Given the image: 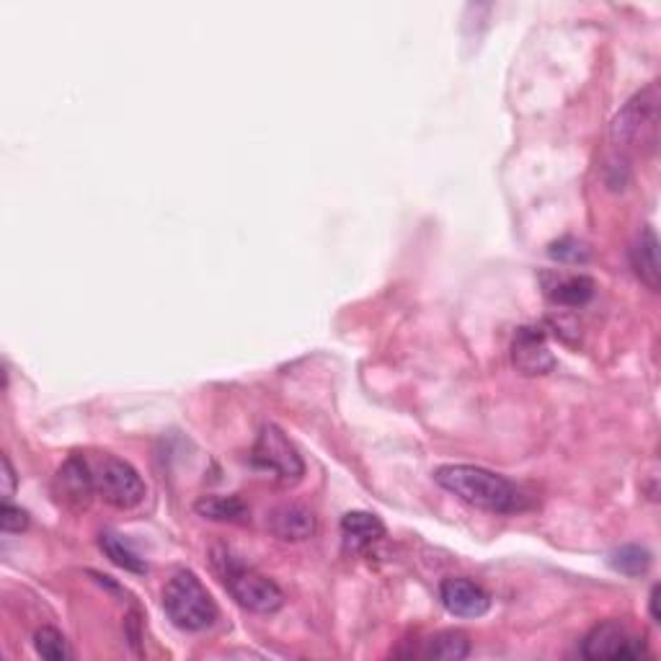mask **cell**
<instances>
[{
  "mask_svg": "<svg viewBox=\"0 0 661 661\" xmlns=\"http://www.w3.org/2000/svg\"><path fill=\"white\" fill-rule=\"evenodd\" d=\"M434 481L468 507L488 515H519L530 507L523 488L481 465H442Z\"/></svg>",
  "mask_w": 661,
  "mask_h": 661,
  "instance_id": "6da1fadb",
  "label": "cell"
},
{
  "mask_svg": "<svg viewBox=\"0 0 661 661\" xmlns=\"http://www.w3.org/2000/svg\"><path fill=\"white\" fill-rule=\"evenodd\" d=\"M163 610L171 623L182 631H205L217 620V605L197 574L178 571L163 589Z\"/></svg>",
  "mask_w": 661,
  "mask_h": 661,
  "instance_id": "7a4b0ae2",
  "label": "cell"
},
{
  "mask_svg": "<svg viewBox=\"0 0 661 661\" xmlns=\"http://www.w3.org/2000/svg\"><path fill=\"white\" fill-rule=\"evenodd\" d=\"M659 85L651 83L636 93L628 104L620 109L610 124V137L618 147H641V151H654L659 135Z\"/></svg>",
  "mask_w": 661,
  "mask_h": 661,
  "instance_id": "3957f363",
  "label": "cell"
},
{
  "mask_svg": "<svg viewBox=\"0 0 661 661\" xmlns=\"http://www.w3.org/2000/svg\"><path fill=\"white\" fill-rule=\"evenodd\" d=\"M96 496L116 509H135L145 502V484L127 461L116 455L89 457Z\"/></svg>",
  "mask_w": 661,
  "mask_h": 661,
  "instance_id": "277c9868",
  "label": "cell"
},
{
  "mask_svg": "<svg viewBox=\"0 0 661 661\" xmlns=\"http://www.w3.org/2000/svg\"><path fill=\"white\" fill-rule=\"evenodd\" d=\"M215 564L220 566L225 585H228L230 595L236 597L240 608L269 616V612H277L285 605L282 589H279L275 581L251 569H244V566L233 561L228 554H225V558H215Z\"/></svg>",
  "mask_w": 661,
  "mask_h": 661,
  "instance_id": "5b68a950",
  "label": "cell"
},
{
  "mask_svg": "<svg viewBox=\"0 0 661 661\" xmlns=\"http://www.w3.org/2000/svg\"><path fill=\"white\" fill-rule=\"evenodd\" d=\"M251 463L256 468L271 473L282 484H298L306 473V463L292 445L290 437L279 430L277 424H264L259 437H256Z\"/></svg>",
  "mask_w": 661,
  "mask_h": 661,
  "instance_id": "8992f818",
  "label": "cell"
},
{
  "mask_svg": "<svg viewBox=\"0 0 661 661\" xmlns=\"http://www.w3.org/2000/svg\"><path fill=\"white\" fill-rule=\"evenodd\" d=\"M647 654V641L643 636H636L631 628L620 620H608V623L595 626L581 643V657L589 661H628L641 659Z\"/></svg>",
  "mask_w": 661,
  "mask_h": 661,
  "instance_id": "52a82bcc",
  "label": "cell"
},
{
  "mask_svg": "<svg viewBox=\"0 0 661 661\" xmlns=\"http://www.w3.org/2000/svg\"><path fill=\"white\" fill-rule=\"evenodd\" d=\"M512 364L527 378L548 375L556 368V357L550 352L543 329H535V326L517 329L515 341H512Z\"/></svg>",
  "mask_w": 661,
  "mask_h": 661,
  "instance_id": "ba28073f",
  "label": "cell"
},
{
  "mask_svg": "<svg viewBox=\"0 0 661 661\" xmlns=\"http://www.w3.org/2000/svg\"><path fill=\"white\" fill-rule=\"evenodd\" d=\"M54 494H58V499L65 504V507H73V509L89 507L93 496H96L89 457L83 455L68 457V463L62 465L58 476H54Z\"/></svg>",
  "mask_w": 661,
  "mask_h": 661,
  "instance_id": "9c48e42d",
  "label": "cell"
},
{
  "mask_svg": "<svg viewBox=\"0 0 661 661\" xmlns=\"http://www.w3.org/2000/svg\"><path fill=\"white\" fill-rule=\"evenodd\" d=\"M440 600L447 612H453L457 618H481L492 610V597L476 581L463 577H450L442 581Z\"/></svg>",
  "mask_w": 661,
  "mask_h": 661,
  "instance_id": "30bf717a",
  "label": "cell"
},
{
  "mask_svg": "<svg viewBox=\"0 0 661 661\" xmlns=\"http://www.w3.org/2000/svg\"><path fill=\"white\" fill-rule=\"evenodd\" d=\"M543 292L554 306L581 308L595 298V279L587 275H564V271H546L540 277Z\"/></svg>",
  "mask_w": 661,
  "mask_h": 661,
  "instance_id": "8fae6325",
  "label": "cell"
},
{
  "mask_svg": "<svg viewBox=\"0 0 661 661\" xmlns=\"http://www.w3.org/2000/svg\"><path fill=\"white\" fill-rule=\"evenodd\" d=\"M267 527L275 538L285 543H302L313 538L316 533V517L313 512L302 507V504H279L269 512Z\"/></svg>",
  "mask_w": 661,
  "mask_h": 661,
  "instance_id": "7c38bea8",
  "label": "cell"
},
{
  "mask_svg": "<svg viewBox=\"0 0 661 661\" xmlns=\"http://www.w3.org/2000/svg\"><path fill=\"white\" fill-rule=\"evenodd\" d=\"M631 267L636 277L641 279L649 290L661 287V264H659V238L654 228H643L631 246Z\"/></svg>",
  "mask_w": 661,
  "mask_h": 661,
  "instance_id": "4fadbf2b",
  "label": "cell"
},
{
  "mask_svg": "<svg viewBox=\"0 0 661 661\" xmlns=\"http://www.w3.org/2000/svg\"><path fill=\"white\" fill-rule=\"evenodd\" d=\"M341 535H344V546L354 554L370 548L372 543H378L385 535V525L380 523V517L370 515V512H349L341 519Z\"/></svg>",
  "mask_w": 661,
  "mask_h": 661,
  "instance_id": "5bb4252c",
  "label": "cell"
},
{
  "mask_svg": "<svg viewBox=\"0 0 661 661\" xmlns=\"http://www.w3.org/2000/svg\"><path fill=\"white\" fill-rule=\"evenodd\" d=\"M194 509L213 523H244L248 517V507L238 496H202Z\"/></svg>",
  "mask_w": 661,
  "mask_h": 661,
  "instance_id": "9a60e30c",
  "label": "cell"
},
{
  "mask_svg": "<svg viewBox=\"0 0 661 661\" xmlns=\"http://www.w3.org/2000/svg\"><path fill=\"white\" fill-rule=\"evenodd\" d=\"M426 659L437 661H463L471 657V641L463 631H442L426 641Z\"/></svg>",
  "mask_w": 661,
  "mask_h": 661,
  "instance_id": "2e32d148",
  "label": "cell"
},
{
  "mask_svg": "<svg viewBox=\"0 0 661 661\" xmlns=\"http://www.w3.org/2000/svg\"><path fill=\"white\" fill-rule=\"evenodd\" d=\"M101 550H104V554L112 558V561L124 571H132V574H145L147 571L145 558H140L135 550H132L127 543L120 538V535H114V533L101 535Z\"/></svg>",
  "mask_w": 661,
  "mask_h": 661,
  "instance_id": "e0dca14e",
  "label": "cell"
},
{
  "mask_svg": "<svg viewBox=\"0 0 661 661\" xmlns=\"http://www.w3.org/2000/svg\"><path fill=\"white\" fill-rule=\"evenodd\" d=\"M610 566L626 577H643L651 566V554L641 546H623L610 554Z\"/></svg>",
  "mask_w": 661,
  "mask_h": 661,
  "instance_id": "ac0fdd59",
  "label": "cell"
},
{
  "mask_svg": "<svg viewBox=\"0 0 661 661\" xmlns=\"http://www.w3.org/2000/svg\"><path fill=\"white\" fill-rule=\"evenodd\" d=\"M34 649L37 654L42 659H50V661H65L70 659V647L65 641V636H62L58 628H39L34 633Z\"/></svg>",
  "mask_w": 661,
  "mask_h": 661,
  "instance_id": "d6986e66",
  "label": "cell"
},
{
  "mask_svg": "<svg viewBox=\"0 0 661 661\" xmlns=\"http://www.w3.org/2000/svg\"><path fill=\"white\" fill-rule=\"evenodd\" d=\"M548 254L554 256L556 261H564V264H585L589 259V248L581 244V240L566 236L561 240H556V244H550Z\"/></svg>",
  "mask_w": 661,
  "mask_h": 661,
  "instance_id": "ffe728a7",
  "label": "cell"
},
{
  "mask_svg": "<svg viewBox=\"0 0 661 661\" xmlns=\"http://www.w3.org/2000/svg\"><path fill=\"white\" fill-rule=\"evenodd\" d=\"M0 527H3V533H23L29 527V515L21 507H13L11 502H3Z\"/></svg>",
  "mask_w": 661,
  "mask_h": 661,
  "instance_id": "44dd1931",
  "label": "cell"
},
{
  "mask_svg": "<svg viewBox=\"0 0 661 661\" xmlns=\"http://www.w3.org/2000/svg\"><path fill=\"white\" fill-rule=\"evenodd\" d=\"M16 492V471L8 455H3V502H11V496Z\"/></svg>",
  "mask_w": 661,
  "mask_h": 661,
  "instance_id": "7402d4cb",
  "label": "cell"
},
{
  "mask_svg": "<svg viewBox=\"0 0 661 661\" xmlns=\"http://www.w3.org/2000/svg\"><path fill=\"white\" fill-rule=\"evenodd\" d=\"M659 585H654V589H651V597H649V610H651V620L654 623H661V612H659Z\"/></svg>",
  "mask_w": 661,
  "mask_h": 661,
  "instance_id": "603a6c76",
  "label": "cell"
}]
</instances>
